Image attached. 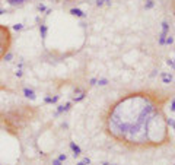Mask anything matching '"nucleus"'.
<instances>
[{
  "label": "nucleus",
  "mask_w": 175,
  "mask_h": 165,
  "mask_svg": "<svg viewBox=\"0 0 175 165\" xmlns=\"http://www.w3.org/2000/svg\"><path fill=\"white\" fill-rule=\"evenodd\" d=\"M53 164H54V165H61V161H59V159H55V161H53Z\"/></svg>",
  "instance_id": "obj_15"
},
{
  "label": "nucleus",
  "mask_w": 175,
  "mask_h": 165,
  "mask_svg": "<svg viewBox=\"0 0 175 165\" xmlns=\"http://www.w3.org/2000/svg\"><path fill=\"white\" fill-rule=\"evenodd\" d=\"M70 13H72V15H74V16H79V18H83V16H85V13L82 12L80 9H72V10H70Z\"/></svg>",
  "instance_id": "obj_6"
},
{
  "label": "nucleus",
  "mask_w": 175,
  "mask_h": 165,
  "mask_svg": "<svg viewBox=\"0 0 175 165\" xmlns=\"http://www.w3.org/2000/svg\"><path fill=\"white\" fill-rule=\"evenodd\" d=\"M171 7H172V12H174V15H175V0L171 2Z\"/></svg>",
  "instance_id": "obj_12"
},
{
  "label": "nucleus",
  "mask_w": 175,
  "mask_h": 165,
  "mask_svg": "<svg viewBox=\"0 0 175 165\" xmlns=\"http://www.w3.org/2000/svg\"><path fill=\"white\" fill-rule=\"evenodd\" d=\"M102 3H104L102 0H97V5H98V6H102Z\"/></svg>",
  "instance_id": "obj_18"
},
{
  "label": "nucleus",
  "mask_w": 175,
  "mask_h": 165,
  "mask_svg": "<svg viewBox=\"0 0 175 165\" xmlns=\"http://www.w3.org/2000/svg\"><path fill=\"white\" fill-rule=\"evenodd\" d=\"M168 101L169 94L156 89H140L123 95L104 114L105 135L131 151L166 146L171 143V127L165 113Z\"/></svg>",
  "instance_id": "obj_1"
},
{
  "label": "nucleus",
  "mask_w": 175,
  "mask_h": 165,
  "mask_svg": "<svg viewBox=\"0 0 175 165\" xmlns=\"http://www.w3.org/2000/svg\"><path fill=\"white\" fill-rule=\"evenodd\" d=\"M171 79H172L171 76H168V75H163V80H165L166 83H169V82H171Z\"/></svg>",
  "instance_id": "obj_10"
},
{
  "label": "nucleus",
  "mask_w": 175,
  "mask_h": 165,
  "mask_svg": "<svg viewBox=\"0 0 175 165\" xmlns=\"http://www.w3.org/2000/svg\"><path fill=\"white\" fill-rule=\"evenodd\" d=\"M171 110L172 111H175V99L172 101V104H171Z\"/></svg>",
  "instance_id": "obj_16"
},
{
  "label": "nucleus",
  "mask_w": 175,
  "mask_h": 165,
  "mask_svg": "<svg viewBox=\"0 0 175 165\" xmlns=\"http://www.w3.org/2000/svg\"><path fill=\"white\" fill-rule=\"evenodd\" d=\"M13 28H15V29H16V31H21V29H22V28H24V25H22V24H16V25H15V26H13Z\"/></svg>",
  "instance_id": "obj_11"
},
{
  "label": "nucleus",
  "mask_w": 175,
  "mask_h": 165,
  "mask_svg": "<svg viewBox=\"0 0 175 165\" xmlns=\"http://www.w3.org/2000/svg\"><path fill=\"white\" fill-rule=\"evenodd\" d=\"M16 76H18V78H21V76H22V72H21V70H18V72H16Z\"/></svg>",
  "instance_id": "obj_19"
},
{
  "label": "nucleus",
  "mask_w": 175,
  "mask_h": 165,
  "mask_svg": "<svg viewBox=\"0 0 175 165\" xmlns=\"http://www.w3.org/2000/svg\"><path fill=\"white\" fill-rule=\"evenodd\" d=\"M70 148H72V151L74 152V153H73L74 156H79V155H80V148H79V146H76L74 143H70Z\"/></svg>",
  "instance_id": "obj_7"
},
{
  "label": "nucleus",
  "mask_w": 175,
  "mask_h": 165,
  "mask_svg": "<svg viewBox=\"0 0 175 165\" xmlns=\"http://www.w3.org/2000/svg\"><path fill=\"white\" fill-rule=\"evenodd\" d=\"M6 2L13 7H21V6H24V5H26L29 0H6Z\"/></svg>",
  "instance_id": "obj_4"
},
{
  "label": "nucleus",
  "mask_w": 175,
  "mask_h": 165,
  "mask_svg": "<svg viewBox=\"0 0 175 165\" xmlns=\"http://www.w3.org/2000/svg\"><path fill=\"white\" fill-rule=\"evenodd\" d=\"M40 32H41V37L45 38V35H47V28H45V25H41V26H40Z\"/></svg>",
  "instance_id": "obj_8"
},
{
  "label": "nucleus",
  "mask_w": 175,
  "mask_h": 165,
  "mask_svg": "<svg viewBox=\"0 0 175 165\" xmlns=\"http://www.w3.org/2000/svg\"><path fill=\"white\" fill-rule=\"evenodd\" d=\"M13 44V35L10 32V28L6 25L0 24V61L5 59V56L10 51Z\"/></svg>",
  "instance_id": "obj_3"
},
{
  "label": "nucleus",
  "mask_w": 175,
  "mask_h": 165,
  "mask_svg": "<svg viewBox=\"0 0 175 165\" xmlns=\"http://www.w3.org/2000/svg\"><path fill=\"white\" fill-rule=\"evenodd\" d=\"M38 10H45V6H44V5H38Z\"/></svg>",
  "instance_id": "obj_14"
},
{
  "label": "nucleus",
  "mask_w": 175,
  "mask_h": 165,
  "mask_svg": "<svg viewBox=\"0 0 175 165\" xmlns=\"http://www.w3.org/2000/svg\"><path fill=\"white\" fill-rule=\"evenodd\" d=\"M69 108H70V104H66V105H63V107H60L57 113L60 114V113H63V111H67V110H69Z\"/></svg>",
  "instance_id": "obj_9"
},
{
  "label": "nucleus",
  "mask_w": 175,
  "mask_h": 165,
  "mask_svg": "<svg viewBox=\"0 0 175 165\" xmlns=\"http://www.w3.org/2000/svg\"><path fill=\"white\" fill-rule=\"evenodd\" d=\"M174 165H175V164H174Z\"/></svg>",
  "instance_id": "obj_23"
},
{
  "label": "nucleus",
  "mask_w": 175,
  "mask_h": 165,
  "mask_svg": "<svg viewBox=\"0 0 175 165\" xmlns=\"http://www.w3.org/2000/svg\"><path fill=\"white\" fill-rule=\"evenodd\" d=\"M24 95L26 98H29V99H35V92L32 89H29V88H25L24 89Z\"/></svg>",
  "instance_id": "obj_5"
},
{
  "label": "nucleus",
  "mask_w": 175,
  "mask_h": 165,
  "mask_svg": "<svg viewBox=\"0 0 175 165\" xmlns=\"http://www.w3.org/2000/svg\"><path fill=\"white\" fill-rule=\"evenodd\" d=\"M153 6V2L152 0H147V5H146V7H152Z\"/></svg>",
  "instance_id": "obj_13"
},
{
  "label": "nucleus",
  "mask_w": 175,
  "mask_h": 165,
  "mask_svg": "<svg viewBox=\"0 0 175 165\" xmlns=\"http://www.w3.org/2000/svg\"><path fill=\"white\" fill-rule=\"evenodd\" d=\"M35 116V110L31 108V105H24V108H16V110L7 111L5 113V116L0 120L5 123L3 129L12 133L13 136H19V133L22 132V129L28 124V123L34 118Z\"/></svg>",
  "instance_id": "obj_2"
},
{
  "label": "nucleus",
  "mask_w": 175,
  "mask_h": 165,
  "mask_svg": "<svg viewBox=\"0 0 175 165\" xmlns=\"http://www.w3.org/2000/svg\"><path fill=\"white\" fill-rule=\"evenodd\" d=\"M59 161H66V155H60V158H59Z\"/></svg>",
  "instance_id": "obj_17"
},
{
  "label": "nucleus",
  "mask_w": 175,
  "mask_h": 165,
  "mask_svg": "<svg viewBox=\"0 0 175 165\" xmlns=\"http://www.w3.org/2000/svg\"><path fill=\"white\" fill-rule=\"evenodd\" d=\"M107 2H108V3H109V0H107Z\"/></svg>",
  "instance_id": "obj_22"
},
{
  "label": "nucleus",
  "mask_w": 175,
  "mask_h": 165,
  "mask_svg": "<svg viewBox=\"0 0 175 165\" xmlns=\"http://www.w3.org/2000/svg\"><path fill=\"white\" fill-rule=\"evenodd\" d=\"M3 13H5V9H3V7H0V15H3Z\"/></svg>",
  "instance_id": "obj_20"
},
{
  "label": "nucleus",
  "mask_w": 175,
  "mask_h": 165,
  "mask_svg": "<svg viewBox=\"0 0 175 165\" xmlns=\"http://www.w3.org/2000/svg\"><path fill=\"white\" fill-rule=\"evenodd\" d=\"M2 89H5V88H3V86H2V83H0V91H2Z\"/></svg>",
  "instance_id": "obj_21"
}]
</instances>
